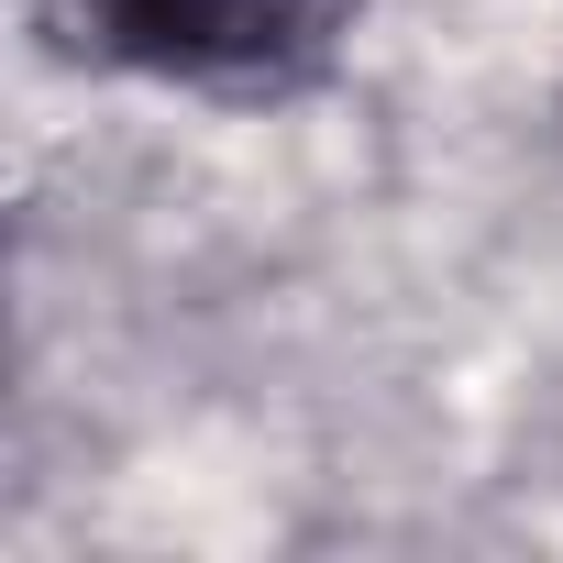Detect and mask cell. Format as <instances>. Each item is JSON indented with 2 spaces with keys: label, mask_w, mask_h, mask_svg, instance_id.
I'll return each instance as SVG.
<instances>
[{
  "label": "cell",
  "mask_w": 563,
  "mask_h": 563,
  "mask_svg": "<svg viewBox=\"0 0 563 563\" xmlns=\"http://www.w3.org/2000/svg\"><path fill=\"white\" fill-rule=\"evenodd\" d=\"M78 45L188 89H299L332 67L365 0H67Z\"/></svg>",
  "instance_id": "1"
}]
</instances>
